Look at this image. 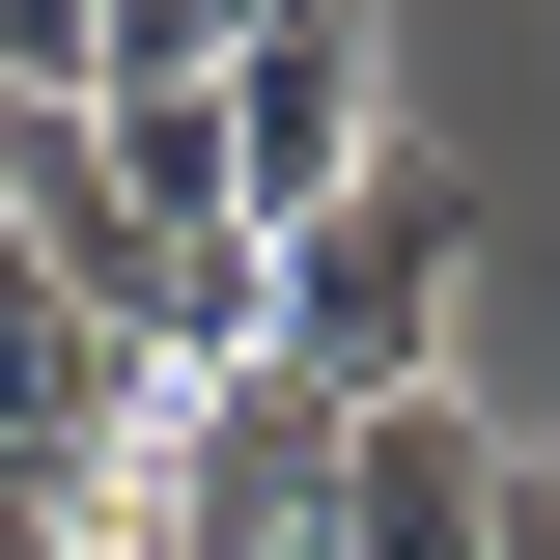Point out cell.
<instances>
[{
  "label": "cell",
  "mask_w": 560,
  "mask_h": 560,
  "mask_svg": "<svg viewBox=\"0 0 560 560\" xmlns=\"http://www.w3.org/2000/svg\"><path fill=\"white\" fill-rule=\"evenodd\" d=\"M308 560H504V420H477V393H364Z\"/></svg>",
  "instance_id": "cell-4"
},
{
  "label": "cell",
  "mask_w": 560,
  "mask_h": 560,
  "mask_svg": "<svg viewBox=\"0 0 560 560\" xmlns=\"http://www.w3.org/2000/svg\"><path fill=\"white\" fill-rule=\"evenodd\" d=\"M504 560H560V448H504Z\"/></svg>",
  "instance_id": "cell-6"
},
{
  "label": "cell",
  "mask_w": 560,
  "mask_h": 560,
  "mask_svg": "<svg viewBox=\"0 0 560 560\" xmlns=\"http://www.w3.org/2000/svg\"><path fill=\"white\" fill-rule=\"evenodd\" d=\"M224 84V0H84V113H197Z\"/></svg>",
  "instance_id": "cell-5"
},
{
  "label": "cell",
  "mask_w": 560,
  "mask_h": 560,
  "mask_svg": "<svg viewBox=\"0 0 560 560\" xmlns=\"http://www.w3.org/2000/svg\"><path fill=\"white\" fill-rule=\"evenodd\" d=\"M308 504H337V393H308V364L168 393V448H140V560H308Z\"/></svg>",
  "instance_id": "cell-3"
},
{
  "label": "cell",
  "mask_w": 560,
  "mask_h": 560,
  "mask_svg": "<svg viewBox=\"0 0 560 560\" xmlns=\"http://www.w3.org/2000/svg\"><path fill=\"white\" fill-rule=\"evenodd\" d=\"M448 308H477V197H448V168H364L337 224H280V280H253V364H308V393H448Z\"/></svg>",
  "instance_id": "cell-1"
},
{
  "label": "cell",
  "mask_w": 560,
  "mask_h": 560,
  "mask_svg": "<svg viewBox=\"0 0 560 560\" xmlns=\"http://www.w3.org/2000/svg\"><path fill=\"white\" fill-rule=\"evenodd\" d=\"M197 140H224V224H337L364 168H393V28L364 0H224V84H197Z\"/></svg>",
  "instance_id": "cell-2"
}]
</instances>
